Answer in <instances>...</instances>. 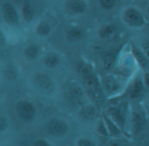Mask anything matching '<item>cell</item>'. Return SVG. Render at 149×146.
Listing matches in <instances>:
<instances>
[{
	"mask_svg": "<svg viewBox=\"0 0 149 146\" xmlns=\"http://www.w3.org/2000/svg\"><path fill=\"white\" fill-rule=\"evenodd\" d=\"M78 72L83 77L86 90H87L89 96L91 97L94 101L99 102L102 98V94H101V92H100L97 81H96V79L94 78V76H93L92 68H90L88 64L81 62V64H78Z\"/></svg>",
	"mask_w": 149,
	"mask_h": 146,
	"instance_id": "6da1fadb",
	"label": "cell"
},
{
	"mask_svg": "<svg viewBox=\"0 0 149 146\" xmlns=\"http://www.w3.org/2000/svg\"><path fill=\"white\" fill-rule=\"evenodd\" d=\"M15 111L19 119L26 123L32 122L36 117L35 105L28 100H19L15 105Z\"/></svg>",
	"mask_w": 149,
	"mask_h": 146,
	"instance_id": "7a4b0ae2",
	"label": "cell"
},
{
	"mask_svg": "<svg viewBox=\"0 0 149 146\" xmlns=\"http://www.w3.org/2000/svg\"><path fill=\"white\" fill-rule=\"evenodd\" d=\"M48 133L54 137H64L68 133V125L65 121L60 119H51L47 125Z\"/></svg>",
	"mask_w": 149,
	"mask_h": 146,
	"instance_id": "3957f363",
	"label": "cell"
},
{
	"mask_svg": "<svg viewBox=\"0 0 149 146\" xmlns=\"http://www.w3.org/2000/svg\"><path fill=\"white\" fill-rule=\"evenodd\" d=\"M35 85L41 92L50 94L54 90V83L51 78L46 75H38L35 78Z\"/></svg>",
	"mask_w": 149,
	"mask_h": 146,
	"instance_id": "277c9868",
	"label": "cell"
},
{
	"mask_svg": "<svg viewBox=\"0 0 149 146\" xmlns=\"http://www.w3.org/2000/svg\"><path fill=\"white\" fill-rule=\"evenodd\" d=\"M125 21L127 24L132 27H141L144 24V20H143L141 13H139L134 8H129L125 13Z\"/></svg>",
	"mask_w": 149,
	"mask_h": 146,
	"instance_id": "5b68a950",
	"label": "cell"
},
{
	"mask_svg": "<svg viewBox=\"0 0 149 146\" xmlns=\"http://www.w3.org/2000/svg\"><path fill=\"white\" fill-rule=\"evenodd\" d=\"M3 17L7 23L11 25H15L19 23V15L15 11V7L9 3H4L3 4Z\"/></svg>",
	"mask_w": 149,
	"mask_h": 146,
	"instance_id": "8992f818",
	"label": "cell"
},
{
	"mask_svg": "<svg viewBox=\"0 0 149 146\" xmlns=\"http://www.w3.org/2000/svg\"><path fill=\"white\" fill-rule=\"evenodd\" d=\"M66 9L70 15H79L85 11L86 4L83 0H70L66 4Z\"/></svg>",
	"mask_w": 149,
	"mask_h": 146,
	"instance_id": "52a82bcc",
	"label": "cell"
},
{
	"mask_svg": "<svg viewBox=\"0 0 149 146\" xmlns=\"http://www.w3.org/2000/svg\"><path fill=\"white\" fill-rule=\"evenodd\" d=\"M103 85L105 90L109 93L116 92L120 88V85H118V81L114 78H112V77H105L103 80Z\"/></svg>",
	"mask_w": 149,
	"mask_h": 146,
	"instance_id": "ba28073f",
	"label": "cell"
},
{
	"mask_svg": "<svg viewBox=\"0 0 149 146\" xmlns=\"http://www.w3.org/2000/svg\"><path fill=\"white\" fill-rule=\"evenodd\" d=\"M116 30L113 26L108 25L104 26L103 28H101L100 30V36L105 40H111L116 37Z\"/></svg>",
	"mask_w": 149,
	"mask_h": 146,
	"instance_id": "9c48e42d",
	"label": "cell"
},
{
	"mask_svg": "<svg viewBox=\"0 0 149 146\" xmlns=\"http://www.w3.org/2000/svg\"><path fill=\"white\" fill-rule=\"evenodd\" d=\"M144 92V86L143 83L140 79H137L134 82L132 87V91H131V96L132 97H140Z\"/></svg>",
	"mask_w": 149,
	"mask_h": 146,
	"instance_id": "30bf717a",
	"label": "cell"
},
{
	"mask_svg": "<svg viewBox=\"0 0 149 146\" xmlns=\"http://www.w3.org/2000/svg\"><path fill=\"white\" fill-rule=\"evenodd\" d=\"M68 93H70L72 98H74V100H80L81 97L83 96V92H82L81 87L78 84H76V83L70 85V87H68Z\"/></svg>",
	"mask_w": 149,
	"mask_h": 146,
	"instance_id": "8fae6325",
	"label": "cell"
},
{
	"mask_svg": "<svg viewBox=\"0 0 149 146\" xmlns=\"http://www.w3.org/2000/svg\"><path fill=\"white\" fill-rule=\"evenodd\" d=\"M44 64H45V66H47V68H53L59 64V57H58L56 54L50 53L45 57V59H44Z\"/></svg>",
	"mask_w": 149,
	"mask_h": 146,
	"instance_id": "7c38bea8",
	"label": "cell"
},
{
	"mask_svg": "<svg viewBox=\"0 0 149 146\" xmlns=\"http://www.w3.org/2000/svg\"><path fill=\"white\" fill-rule=\"evenodd\" d=\"M133 125H134L135 132H139L142 129L143 125H144V119H143V115L140 112L135 111L133 113Z\"/></svg>",
	"mask_w": 149,
	"mask_h": 146,
	"instance_id": "4fadbf2b",
	"label": "cell"
},
{
	"mask_svg": "<svg viewBox=\"0 0 149 146\" xmlns=\"http://www.w3.org/2000/svg\"><path fill=\"white\" fill-rule=\"evenodd\" d=\"M81 117H86V119H93L97 115V110L94 106H85L80 111Z\"/></svg>",
	"mask_w": 149,
	"mask_h": 146,
	"instance_id": "5bb4252c",
	"label": "cell"
},
{
	"mask_svg": "<svg viewBox=\"0 0 149 146\" xmlns=\"http://www.w3.org/2000/svg\"><path fill=\"white\" fill-rule=\"evenodd\" d=\"M38 53H39V49H38L37 46L31 45V46H29L27 49H26L25 55L29 60H34V59H36V58H37Z\"/></svg>",
	"mask_w": 149,
	"mask_h": 146,
	"instance_id": "9a60e30c",
	"label": "cell"
},
{
	"mask_svg": "<svg viewBox=\"0 0 149 146\" xmlns=\"http://www.w3.org/2000/svg\"><path fill=\"white\" fill-rule=\"evenodd\" d=\"M83 36V32L82 30L78 29V28H74V29H70L68 32V38L70 41H77L80 40Z\"/></svg>",
	"mask_w": 149,
	"mask_h": 146,
	"instance_id": "2e32d148",
	"label": "cell"
},
{
	"mask_svg": "<svg viewBox=\"0 0 149 146\" xmlns=\"http://www.w3.org/2000/svg\"><path fill=\"white\" fill-rule=\"evenodd\" d=\"M50 32V26L49 24L45 23V22H43V23L39 24L37 27V33L38 35L40 36H46L48 35Z\"/></svg>",
	"mask_w": 149,
	"mask_h": 146,
	"instance_id": "e0dca14e",
	"label": "cell"
},
{
	"mask_svg": "<svg viewBox=\"0 0 149 146\" xmlns=\"http://www.w3.org/2000/svg\"><path fill=\"white\" fill-rule=\"evenodd\" d=\"M23 15L26 21H31L34 17V10L30 4H25L23 7Z\"/></svg>",
	"mask_w": 149,
	"mask_h": 146,
	"instance_id": "ac0fdd59",
	"label": "cell"
},
{
	"mask_svg": "<svg viewBox=\"0 0 149 146\" xmlns=\"http://www.w3.org/2000/svg\"><path fill=\"white\" fill-rule=\"evenodd\" d=\"M76 145L77 146H96V143L93 141V140L89 139V138L81 137L77 140Z\"/></svg>",
	"mask_w": 149,
	"mask_h": 146,
	"instance_id": "d6986e66",
	"label": "cell"
},
{
	"mask_svg": "<svg viewBox=\"0 0 149 146\" xmlns=\"http://www.w3.org/2000/svg\"><path fill=\"white\" fill-rule=\"evenodd\" d=\"M96 132H97L98 134H100V135L102 136H108V129H107V125L106 124H104L102 121H100L99 123H98V125L96 126Z\"/></svg>",
	"mask_w": 149,
	"mask_h": 146,
	"instance_id": "ffe728a7",
	"label": "cell"
},
{
	"mask_svg": "<svg viewBox=\"0 0 149 146\" xmlns=\"http://www.w3.org/2000/svg\"><path fill=\"white\" fill-rule=\"evenodd\" d=\"M7 128H8V122H7V119L2 115V117H0V131L2 132V133H4Z\"/></svg>",
	"mask_w": 149,
	"mask_h": 146,
	"instance_id": "44dd1931",
	"label": "cell"
},
{
	"mask_svg": "<svg viewBox=\"0 0 149 146\" xmlns=\"http://www.w3.org/2000/svg\"><path fill=\"white\" fill-rule=\"evenodd\" d=\"M100 3L104 8H111L116 3V0H100Z\"/></svg>",
	"mask_w": 149,
	"mask_h": 146,
	"instance_id": "7402d4cb",
	"label": "cell"
},
{
	"mask_svg": "<svg viewBox=\"0 0 149 146\" xmlns=\"http://www.w3.org/2000/svg\"><path fill=\"white\" fill-rule=\"evenodd\" d=\"M34 146H51V144H50L49 142L46 141V140L38 139V140H36V141H35Z\"/></svg>",
	"mask_w": 149,
	"mask_h": 146,
	"instance_id": "603a6c76",
	"label": "cell"
},
{
	"mask_svg": "<svg viewBox=\"0 0 149 146\" xmlns=\"http://www.w3.org/2000/svg\"><path fill=\"white\" fill-rule=\"evenodd\" d=\"M144 83H145V86L147 88H149V73L145 74V77H144Z\"/></svg>",
	"mask_w": 149,
	"mask_h": 146,
	"instance_id": "cb8c5ba5",
	"label": "cell"
},
{
	"mask_svg": "<svg viewBox=\"0 0 149 146\" xmlns=\"http://www.w3.org/2000/svg\"><path fill=\"white\" fill-rule=\"evenodd\" d=\"M107 146H122V145H120V144L118 143V142H116V141H112V142H110V143L108 144Z\"/></svg>",
	"mask_w": 149,
	"mask_h": 146,
	"instance_id": "d4e9b609",
	"label": "cell"
},
{
	"mask_svg": "<svg viewBox=\"0 0 149 146\" xmlns=\"http://www.w3.org/2000/svg\"><path fill=\"white\" fill-rule=\"evenodd\" d=\"M2 146H17V145H13V144H5V145H2Z\"/></svg>",
	"mask_w": 149,
	"mask_h": 146,
	"instance_id": "484cf974",
	"label": "cell"
},
{
	"mask_svg": "<svg viewBox=\"0 0 149 146\" xmlns=\"http://www.w3.org/2000/svg\"><path fill=\"white\" fill-rule=\"evenodd\" d=\"M148 13H149V8H148Z\"/></svg>",
	"mask_w": 149,
	"mask_h": 146,
	"instance_id": "4316f807",
	"label": "cell"
}]
</instances>
